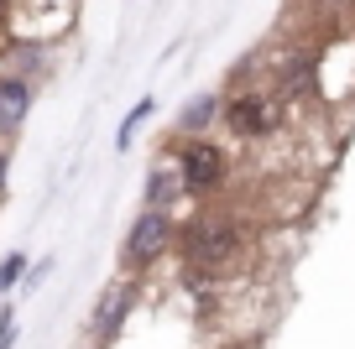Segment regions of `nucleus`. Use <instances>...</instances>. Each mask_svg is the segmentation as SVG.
<instances>
[{
	"label": "nucleus",
	"instance_id": "f257e3e1",
	"mask_svg": "<svg viewBox=\"0 0 355 349\" xmlns=\"http://www.w3.org/2000/svg\"><path fill=\"white\" fill-rule=\"evenodd\" d=\"M235 224H225V219H199V224L189 229V245H183V251H189V261L193 266H225L235 256Z\"/></svg>",
	"mask_w": 355,
	"mask_h": 349
},
{
	"label": "nucleus",
	"instance_id": "f03ea898",
	"mask_svg": "<svg viewBox=\"0 0 355 349\" xmlns=\"http://www.w3.org/2000/svg\"><path fill=\"white\" fill-rule=\"evenodd\" d=\"M167 235H173L167 214H162V208H146V214L131 224V235H125V266H146L167 245Z\"/></svg>",
	"mask_w": 355,
	"mask_h": 349
},
{
	"label": "nucleus",
	"instance_id": "7ed1b4c3",
	"mask_svg": "<svg viewBox=\"0 0 355 349\" xmlns=\"http://www.w3.org/2000/svg\"><path fill=\"white\" fill-rule=\"evenodd\" d=\"M225 177V156L214 152V146H189L183 152V188H214Z\"/></svg>",
	"mask_w": 355,
	"mask_h": 349
},
{
	"label": "nucleus",
	"instance_id": "20e7f679",
	"mask_svg": "<svg viewBox=\"0 0 355 349\" xmlns=\"http://www.w3.org/2000/svg\"><path fill=\"white\" fill-rule=\"evenodd\" d=\"M32 109V84L26 78H0V131H16Z\"/></svg>",
	"mask_w": 355,
	"mask_h": 349
},
{
	"label": "nucleus",
	"instance_id": "39448f33",
	"mask_svg": "<svg viewBox=\"0 0 355 349\" xmlns=\"http://www.w3.org/2000/svg\"><path fill=\"white\" fill-rule=\"evenodd\" d=\"M173 193H178L173 172H152V183H146V204H152V208H162V204H173Z\"/></svg>",
	"mask_w": 355,
	"mask_h": 349
},
{
	"label": "nucleus",
	"instance_id": "423d86ee",
	"mask_svg": "<svg viewBox=\"0 0 355 349\" xmlns=\"http://www.w3.org/2000/svg\"><path fill=\"white\" fill-rule=\"evenodd\" d=\"M125 307H131V292H110V297H105V307H100V328H115L125 318Z\"/></svg>",
	"mask_w": 355,
	"mask_h": 349
},
{
	"label": "nucleus",
	"instance_id": "0eeeda50",
	"mask_svg": "<svg viewBox=\"0 0 355 349\" xmlns=\"http://www.w3.org/2000/svg\"><path fill=\"white\" fill-rule=\"evenodd\" d=\"M209 115H214V99L204 94L199 105H189V109H183V131H204V125H209Z\"/></svg>",
	"mask_w": 355,
	"mask_h": 349
},
{
	"label": "nucleus",
	"instance_id": "6e6552de",
	"mask_svg": "<svg viewBox=\"0 0 355 349\" xmlns=\"http://www.w3.org/2000/svg\"><path fill=\"white\" fill-rule=\"evenodd\" d=\"M21 271H26V256H6V261H0V292H11V287L21 282Z\"/></svg>",
	"mask_w": 355,
	"mask_h": 349
},
{
	"label": "nucleus",
	"instance_id": "1a4fd4ad",
	"mask_svg": "<svg viewBox=\"0 0 355 349\" xmlns=\"http://www.w3.org/2000/svg\"><path fill=\"white\" fill-rule=\"evenodd\" d=\"M146 115H152V99H141V105H136V109H131V115H125V120H121V136H115V141H121V146H125V141H131V131H136V125H141V120H146Z\"/></svg>",
	"mask_w": 355,
	"mask_h": 349
},
{
	"label": "nucleus",
	"instance_id": "9d476101",
	"mask_svg": "<svg viewBox=\"0 0 355 349\" xmlns=\"http://www.w3.org/2000/svg\"><path fill=\"white\" fill-rule=\"evenodd\" d=\"M11 339H16V318L6 313V318H0V349H11Z\"/></svg>",
	"mask_w": 355,
	"mask_h": 349
},
{
	"label": "nucleus",
	"instance_id": "9b49d317",
	"mask_svg": "<svg viewBox=\"0 0 355 349\" xmlns=\"http://www.w3.org/2000/svg\"><path fill=\"white\" fill-rule=\"evenodd\" d=\"M0 188H6V152H0Z\"/></svg>",
	"mask_w": 355,
	"mask_h": 349
},
{
	"label": "nucleus",
	"instance_id": "f8f14e48",
	"mask_svg": "<svg viewBox=\"0 0 355 349\" xmlns=\"http://www.w3.org/2000/svg\"><path fill=\"white\" fill-rule=\"evenodd\" d=\"M0 16H6V0H0Z\"/></svg>",
	"mask_w": 355,
	"mask_h": 349
}]
</instances>
